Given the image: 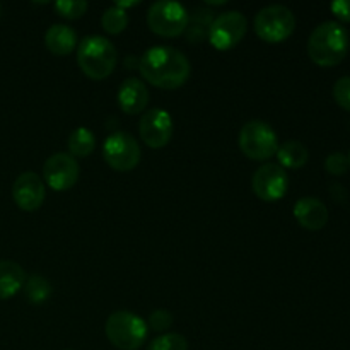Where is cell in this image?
<instances>
[{"label": "cell", "mask_w": 350, "mask_h": 350, "mask_svg": "<svg viewBox=\"0 0 350 350\" xmlns=\"http://www.w3.org/2000/svg\"><path fill=\"white\" fill-rule=\"evenodd\" d=\"M139 70L154 88L174 91L185 85L191 68L188 58L176 48L154 46L139 58Z\"/></svg>", "instance_id": "obj_1"}, {"label": "cell", "mask_w": 350, "mask_h": 350, "mask_svg": "<svg viewBox=\"0 0 350 350\" xmlns=\"http://www.w3.org/2000/svg\"><path fill=\"white\" fill-rule=\"evenodd\" d=\"M350 36L347 27L338 21L318 24L308 40V55L320 67L338 65L347 55Z\"/></svg>", "instance_id": "obj_2"}, {"label": "cell", "mask_w": 350, "mask_h": 350, "mask_svg": "<svg viewBox=\"0 0 350 350\" xmlns=\"http://www.w3.org/2000/svg\"><path fill=\"white\" fill-rule=\"evenodd\" d=\"M79 68L92 81H105L118 64V53L111 41L103 36H85L77 48Z\"/></svg>", "instance_id": "obj_3"}, {"label": "cell", "mask_w": 350, "mask_h": 350, "mask_svg": "<svg viewBox=\"0 0 350 350\" xmlns=\"http://www.w3.org/2000/svg\"><path fill=\"white\" fill-rule=\"evenodd\" d=\"M106 337L120 350H139L147 340V321L132 311H115L106 320Z\"/></svg>", "instance_id": "obj_4"}, {"label": "cell", "mask_w": 350, "mask_h": 350, "mask_svg": "<svg viewBox=\"0 0 350 350\" xmlns=\"http://www.w3.org/2000/svg\"><path fill=\"white\" fill-rule=\"evenodd\" d=\"M238 144L239 150L253 161H269L279 150L275 130L262 120H250L245 123L239 130Z\"/></svg>", "instance_id": "obj_5"}, {"label": "cell", "mask_w": 350, "mask_h": 350, "mask_svg": "<svg viewBox=\"0 0 350 350\" xmlns=\"http://www.w3.org/2000/svg\"><path fill=\"white\" fill-rule=\"evenodd\" d=\"M296 29V17L293 10L280 3L267 5L256 14L255 33L265 43H282Z\"/></svg>", "instance_id": "obj_6"}, {"label": "cell", "mask_w": 350, "mask_h": 350, "mask_svg": "<svg viewBox=\"0 0 350 350\" xmlns=\"http://www.w3.org/2000/svg\"><path fill=\"white\" fill-rule=\"evenodd\" d=\"M188 10L180 2L159 0L147 10V26L161 38H178L187 31Z\"/></svg>", "instance_id": "obj_7"}, {"label": "cell", "mask_w": 350, "mask_h": 350, "mask_svg": "<svg viewBox=\"0 0 350 350\" xmlns=\"http://www.w3.org/2000/svg\"><path fill=\"white\" fill-rule=\"evenodd\" d=\"M103 157L111 170L129 173L140 163V146L130 133L115 132L103 144Z\"/></svg>", "instance_id": "obj_8"}, {"label": "cell", "mask_w": 350, "mask_h": 350, "mask_svg": "<svg viewBox=\"0 0 350 350\" xmlns=\"http://www.w3.org/2000/svg\"><path fill=\"white\" fill-rule=\"evenodd\" d=\"M246 29H248L246 17L238 10H229V12H222L214 17L207 40L211 41L215 50L228 51L241 43Z\"/></svg>", "instance_id": "obj_9"}, {"label": "cell", "mask_w": 350, "mask_h": 350, "mask_svg": "<svg viewBox=\"0 0 350 350\" xmlns=\"http://www.w3.org/2000/svg\"><path fill=\"white\" fill-rule=\"evenodd\" d=\"M287 188H289V178H287L286 170H284L282 166H279V164H262V166L253 173L252 190L260 200H280V198L287 193Z\"/></svg>", "instance_id": "obj_10"}, {"label": "cell", "mask_w": 350, "mask_h": 350, "mask_svg": "<svg viewBox=\"0 0 350 350\" xmlns=\"http://www.w3.org/2000/svg\"><path fill=\"white\" fill-rule=\"evenodd\" d=\"M81 167L70 154L58 152L48 157L43 164V180L51 190L67 191L77 185Z\"/></svg>", "instance_id": "obj_11"}, {"label": "cell", "mask_w": 350, "mask_h": 350, "mask_svg": "<svg viewBox=\"0 0 350 350\" xmlns=\"http://www.w3.org/2000/svg\"><path fill=\"white\" fill-rule=\"evenodd\" d=\"M139 133L147 147L163 149L173 137V118L166 109H149L140 120Z\"/></svg>", "instance_id": "obj_12"}, {"label": "cell", "mask_w": 350, "mask_h": 350, "mask_svg": "<svg viewBox=\"0 0 350 350\" xmlns=\"http://www.w3.org/2000/svg\"><path fill=\"white\" fill-rule=\"evenodd\" d=\"M46 197L44 181L33 171L21 173L12 185V198L24 212H34L43 205Z\"/></svg>", "instance_id": "obj_13"}, {"label": "cell", "mask_w": 350, "mask_h": 350, "mask_svg": "<svg viewBox=\"0 0 350 350\" xmlns=\"http://www.w3.org/2000/svg\"><path fill=\"white\" fill-rule=\"evenodd\" d=\"M294 217L301 228L308 231H320L328 222V208L320 198L303 197L294 204Z\"/></svg>", "instance_id": "obj_14"}, {"label": "cell", "mask_w": 350, "mask_h": 350, "mask_svg": "<svg viewBox=\"0 0 350 350\" xmlns=\"http://www.w3.org/2000/svg\"><path fill=\"white\" fill-rule=\"evenodd\" d=\"M118 105L126 115H139L149 105V91L140 79L130 77L118 89Z\"/></svg>", "instance_id": "obj_15"}, {"label": "cell", "mask_w": 350, "mask_h": 350, "mask_svg": "<svg viewBox=\"0 0 350 350\" xmlns=\"http://www.w3.org/2000/svg\"><path fill=\"white\" fill-rule=\"evenodd\" d=\"M77 34L70 26L65 24H55L48 27L44 34V44L46 50L55 57H67L77 48Z\"/></svg>", "instance_id": "obj_16"}, {"label": "cell", "mask_w": 350, "mask_h": 350, "mask_svg": "<svg viewBox=\"0 0 350 350\" xmlns=\"http://www.w3.org/2000/svg\"><path fill=\"white\" fill-rule=\"evenodd\" d=\"M26 272L12 260H0V301L16 296L26 282Z\"/></svg>", "instance_id": "obj_17"}, {"label": "cell", "mask_w": 350, "mask_h": 350, "mask_svg": "<svg viewBox=\"0 0 350 350\" xmlns=\"http://www.w3.org/2000/svg\"><path fill=\"white\" fill-rule=\"evenodd\" d=\"M277 159H279V166L284 170H299V167L306 166L308 159H310V150L299 140H287L282 146H279L277 150Z\"/></svg>", "instance_id": "obj_18"}, {"label": "cell", "mask_w": 350, "mask_h": 350, "mask_svg": "<svg viewBox=\"0 0 350 350\" xmlns=\"http://www.w3.org/2000/svg\"><path fill=\"white\" fill-rule=\"evenodd\" d=\"M214 21L212 10L208 9H195L188 17V26L185 34L190 43H202L205 38H208V29Z\"/></svg>", "instance_id": "obj_19"}, {"label": "cell", "mask_w": 350, "mask_h": 350, "mask_svg": "<svg viewBox=\"0 0 350 350\" xmlns=\"http://www.w3.org/2000/svg\"><path fill=\"white\" fill-rule=\"evenodd\" d=\"M68 154L72 157H88L94 152V147H96V139H94V133L91 132L89 129L85 126H79L75 129L74 132L70 133L68 137Z\"/></svg>", "instance_id": "obj_20"}, {"label": "cell", "mask_w": 350, "mask_h": 350, "mask_svg": "<svg viewBox=\"0 0 350 350\" xmlns=\"http://www.w3.org/2000/svg\"><path fill=\"white\" fill-rule=\"evenodd\" d=\"M51 291H53L51 284L38 273L27 277L26 282H24V293H26L27 301L31 304H43L51 296Z\"/></svg>", "instance_id": "obj_21"}, {"label": "cell", "mask_w": 350, "mask_h": 350, "mask_svg": "<svg viewBox=\"0 0 350 350\" xmlns=\"http://www.w3.org/2000/svg\"><path fill=\"white\" fill-rule=\"evenodd\" d=\"M101 26L106 33L116 36V34L123 33L126 29V26H129V16H126L125 10L113 5L103 12Z\"/></svg>", "instance_id": "obj_22"}, {"label": "cell", "mask_w": 350, "mask_h": 350, "mask_svg": "<svg viewBox=\"0 0 350 350\" xmlns=\"http://www.w3.org/2000/svg\"><path fill=\"white\" fill-rule=\"evenodd\" d=\"M89 9V3L85 0H60L55 3V10L64 19H81Z\"/></svg>", "instance_id": "obj_23"}, {"label": "cell", "mask_w": 350, "mask_h": 350, "mask_svg": "<svg viewBox=\"0 0 350 350\" xmlns=\"http://www.w3.org/2000/svg\"><path fill=\"white\" fill-rule=\"evenodd\" d=\"M147 350H188V340L181 334H164L154 338Z\"/></svg>", "instance_id": "obj_24"}, {"label": "cell", "mask_w": 350, "mask_h": 350, "mask_svg": "<svg viewBox=\"0 0 350 350\" xmlns=\"http://www.w3.org/2000/svg\"><path fill=\"white\" fill-rule=\"evenodd\" d=\"M334 98L338 106L350 111V75H344L334 84Z\"/></svg>", "instance_id": "obj_25"}, {"label": "cell", "mask_w": 350, "mask_h": 350, "mask_svg": "<svg viewBox=\"0 0 350 350\" xmlns=\"http://www.w3.org/2000/svg\"><path fill=\"white\" fill-rule=\"evenodd\" d=\"M349 167V157L342 152H332L325 159V170L334 176H342Z\"/></svg>", "instance_id": "obj_26"}, {"label": "cell", "mask_w": 350, "mask_h": 350, "mask_svg": "<svg viewBox=\"0 0 350 350\" xmlns=\"http://www.w3.org/2000/svg\"><path fill=\"white\" fill-rule=\"evenodd\" d=\"M173 321H174V318H173V314H171V311L156 310L150 313L147 325H149L150 330H154V332H166L167 328L173 325Z\"/></svg>", "instance_id": "obj_27"}, {"label": "cell", "mask_w": 350, "mask_h": 350, "mask_svg": "<svg viewBox=\"0 0 350 350\" xmlns=\"http://www.w3.org/2000/svg\"><path fill=\"white\" fill-rule=\"evenodd\" d=\"M330 9L338 19L350 23V0H335L330 3Z\"/></svg>", "instance_id": "obj_28"}, {"label": "cell", "mask_w": 350, "mask_h": 350, "mask_svg": "<svg viewBox=\"0 0 350 350\" xmlns=\"http://www.w3.org/2000/svg\"><path fill=\"white\" fill-rule=\"evenodd\" d=\"M139 3H140V2H137V0H135V2H120V0H118V2L115 3V7H118V9L125 10V9H129V7L139 5Z\"/></svg>", "instance_id": "obj_29"}, {"label": "cell", "mask_w": 350, "mask_h": 350, "mask_svg": "<svg viewBox=\"0 0 350 350\" xmlns=\"http://www.w3.org/2000/svg\"><path fill=\"white\" fill-rule=\"evenodd\" d=\"M0 14H2V5H0Z\"/></svg>", "instance_id": "obj_30"}, {"label": "cell", "mask_w": 350, "mask_h": 350, "mask_svg": "<svg viewBox=\"0 0 350 350\" xmlns=\"http://www.w3.org/2000/svg\"><path fill=\"white\" fill-rule=\"evenodd\" d=\"M349 164H350V154H349Z\"/></svg>", "instance_id": "obj_31"}, {"label": "cell", "mask_w": 350, "mask_h": 350, "mask_svg": "<svg viewBox=\"0 0 350 350\" xmlns=\"http://www.w3.org/2000/svg\"><path fill=\"white\" fill-rule=\"evenodd\" d=\"M67 350H72V349H67Z\"/></svg>", "instance_id": "obj_32"}]
</instances>
